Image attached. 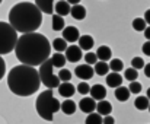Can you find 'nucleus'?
<instances>
[{
  "label": "nucleus",
  "instance_id": "nucleus-1",
  "mask_svg": "<svg viewBox=\"0 0 150 124\" xmlns=\"http://www.w3.org/2000/svg\"><path fill=\"white\" fill-rule=\"evenodd\" d=\"M16 59L25 66H41L50 59L51 44L47 37L38 32L22 34L15 47Z\"/></svg>",
  "mask_w": 150,
  "mask_h": 124
},
{
  "label": "nucleus",
  "instance_id": "nucleus-2",
  "mask_svg": "<svg viewBox=\"0 0 150 124\" xmlns=\"http://www.w3.org/2000/svg\"><path fill=\"white\" fill-rule=\"evenodd\" d=\"M7 86L18 96H31L41 86L40 73L32 66H15L7 73Z\"/></svg>",
  "mask_w": 150,
  "mask_h": 124
},
{
  "label": "nucleus",
  "instance_id": "nucleus-3",
  "mask_svg": "<svg viewBox=\"0 0 150 124\" xmlns=\"http://www.w3.org/2000/svg\"><path fill=\"white\" fill-rule=\"evenodd\" d=\"M9 23L22 34L35 32L42 23V12L35 3L21 1L9 10Z\"/></svg>",
  "mask_w": 150,
  "mask_h": 124
},
{
  "label": "nucleus",
  "instance_id": "nucleus-4",
  "mask_svg": "<svg viewBox=\"0 0 150 124\" xmlns=\"http://www.w3.org/2000/svg\"><path fill=\"white\" fill-rule=\"evenodd\" d=\"M60 107H61V104H60V101H57L54 98L52 89H47V91L41 92L35 102V110H37L38 115L45 121L54 120V114L60 110Z\"/></svg>",
  "mask_w": 150,
  "mask_h": 124
},
{
  "label": "nucleus",
  "instance_id": "nucleus-5",
  "mask_svg": "<svg viewBox=\"0 0 150 124\" xmlns=\"http://www.w3.org/2000/svg\"><path fill=\"white\" fill-rule=\"evenodd\" d=\"M18 40V31L9 22H0V56L12 53Z\"/></svg>",
  "mask_w": 150,
  "mask_h": 124
},
{
  "label": "nucleus",
  "instance_id": "nucleus-6",
  "mask_svg": "<svg viewBox=\"0 0 150 124\" xmlns=\"http://www.w3.org/2000/svg\"><path fill=\"white\" fill-rule=\"evenodd\" d=\"M38 73H40L41 83L47 89H55L60 86V77H58V74H54V66H52L50 59L40 66Z\"/></svg>",
  "mask_w": 150,
  "mask_h": 124
},
{
  "label": "nucleus",
  "instance_id": "nucleus-7",
  "mask_svg": "<svg viewBox=\"0 0 150 124\" xmlns=\"http://www.w3.org/2000/svg\"><path fill=\"white\" fill-rule=\"evenodd\" d=\"M83 50L79 47V45H74V44H71V45H69L67 47V50H66V59H67V62L70 63H77L82 60V57H83V53H82Z\"/></svg>",
  "mask_w": 150,
  "mask_h": 124
},
{
  "label": "nucleus",
  "instance_id": "nucleus-8",
  "mask_svg": "<svg viewBox=\"0 0 150 124\" xmlns=\"http://www.w3.org/2000/svg\"><path fill=\"white\" fill-rule=\"evenodd\" d=\"M74 74H76V77H79V79H82V80L86 82V80H89V79L93 77L95 70L89 64H82V66H77L74 69Z\"/></svg>",
  "mask_w": 150,
  "mask_h": 124
},
{
  "label": "nucleus",
  "instance_id": "nucleus-9",
  "mask_svg": "<svg viewBox=\"0 0 150 124\" xmlns=\"http://www.w3.org/2000/svg\"><path fill=\"white\" fill-rule=\"evenodd\" d=\"M61 32H63V40H66L67 43H76L80 38V32L76 26H66Z\"/></svg>",
  "mask_w": 150,
  "mask_h": 124
},
{
  "label": "nucleus",
  "instance_id": "nucleus-10",
  "mask_svg": "<svg viewBox=\"0 0 150 124\" xmlns=\"http://www.w3.org/2000/svg\"><path fill=\"white\" fill-rule=\"evenodd\" d=\"M122 79H124V77H122L120 73L111 72V73H108L106 77H105V80H106V86L117 89V88H120V86L122 85Z\"/></svg>",
  "mask_w": 150,
  "mask_h": 124
},
{
  "label": "nucleus",
  "instance_id": "nucleus-11",
  "mask_svg": "<svg viewBox=\"0 0 150 124\" xmlns=\"http://www.w3.org/2000/svg\"><path fill=\"white\" fill-rule=\"evenodd\" d=\"M79 108H80V111H82V113L92 114V113L95 111V108H96V102H95V99H93V98L86 96V98H83V99L79 102Z\"/></svg>",
  "mask_w": 150,
  "mask_h": 124
},
{
  "label": "nucleus",
  "instance_id": "nucleus-12",
  "mask_svg": "<svg viewBox=\"0 0 150 124\" xmlns=\"http://www.w3.org/2000/svg\"><path fill=\"white\" fill-rule=\"evenodd\" d=\"M76 88L73 86V83H70V82H63V83H60V86H58V92H60V95L61 96H64L66 99H69V98H71L74 94H76Z\"/></svg>",
  "mask_w": 150,
  "mask_h": 124
},
{
  "label": "nucleus",
  "instance_id": "nucleus-13",
  "mask_svg": "<svg viewBox=\"0 0 150 124\" xmlns=\"http://www.w3.org/2000/svg\"><path fill=\"white\" fill-rule=\"evenodd\" d=\"M91 98H93L95 101H102L106 98V88L103 85H93L91 86Z\"/></svg>",
  "mask_w": 150,
  "mask_h": 124
},
{
  "label": "nucleus",
  "instance_id": "nucleus-14",
  "mask_svg": "<svg viewBox=\"0 0 150 124\" xmlns=\"http://www.w3.org/2000/svg\"><path fill=\"white\" fill-rule=\"evenodd\" d=\"M70 10H71V7H70V4L66 1V0H58L55 4H54V12H55V15H60V16H67V15H70Z\"/></svg>",
  "mask_w": 150,
  "mask_h": 124
},
{
  "label": "nucleus",
  "instance_id": "nucleus-15",
  "mask_svg": "<svg viewBox=\"0 0 150 124\" xmlns=\"http://www.w3.org/2000/svg\"><path fill=\"white\" fill-rule=\"evenodd\" d=\"M35 4L42 13H47V15L54 13V4H55L54 0H35Z\"/></svg>",
  "mask_w": 150,
  "mask_h": 124
},
{
  "label": "nucleus",
  "instance_id": "nucleus-16",
  "mask_svg": "<svg viewBox=\"0 0 150 124\" xmlns=\"http://www.w3.org/2000/svg\"><path fill=\"white\" fill-rule=\"evenodd\" d=\"M96 56H98V60L99 62H111L112 60V50L108 47V45H100L96 50Z\"/></svg>",
  "mask_w": 150,
  "mask_h": 124
},
{
  "label": "nucleus",
  "instance_id": "nucleus-17",
  "mask_svg": "<svg viewBox=\"0 0 150 124\" xmlns=\"http://www.w3.org/2000/svg\"><path fill=\"white\" fill-rule=\"evenodd\" d=\"M96 113L100 114L102 117L111 115V113H112V105H111V102H108V101H105V99L99 101V102L96 104Z\"/></svg>",
  "mask_w": 150,
  "mask_h": 124
},
{
  "label": "nucleus",
  "instance_id": "nucleus-18",
  "mask_svg": "<svg viewBox=\"0 0 150 124\" xmlns=\"http://www.w3.org/2000/svg\"><path fill=\"white\" fill-rule=\"evenodd\" d=\"M71 18L76 19V21H83L86 18V7L82 6V4H76V6H71Z\"/></svg>",
  "mask_w": 150,
  "mask_h": 124
},
{
  "label": "nucleus",
  "instance_id": "nucleus-19",
  "mask_svg": "<svg viewBox=\"0 0 150 124\" xmlns=\"http://www.w3.org/2000/svg\"><path fill=\"white\" fill-rule=\"evenodd\" d=\"M93 44H95V40H93L92 35H80V38H79V47L82 50L89 51V50H92Z\"/></svg>",
  "mask_w": 150,
  "mask_h": 124
},
{
  "label": "nucleus",
  "instance_id": "nucleus-20",
  "mask_svg": "<svg viewBox=\"0 0 150 124\" xmlns=\"http://www.w3.org/2000/svg\"><path fill=\"white\" fill-rule=\"evenodd\" d=\"M61 111L66 114V115H73L74 113H76V108H77V105L74 104V101H71V99H66V101H63L61 102Z\"/></svg>",
  "mask_w": 150,
  "mask_h": 124
},
{
  "label": "nucleus",
  "instance_id": "nucleus-21",
  "mask_svg": "<svg viewBox=\"0 0 150 124\" xmlns=\"http://www.w3.org/2000/svg\"><path fill=\"white\" fill-rule=\"evenodd\" d=\"M130 89L128 88H125V86H120V88H117L115 89V92H114V95H115V98L120 101V102H125L128 98H130Z\"/></svg>",
  "mask_w": 150,
  "mask_h": 124
},
{
  "label": "nucleus",
  "instance_id": "nucleus-22",
  "mask_svg": "<svg viewBox=\"0 0 150 124\" xmlns=\"http://www.w3.org/2000/svg\"><path fill=\"white\" fill-rule=\"evenodd\" d=\"M50 60H51V63H52V66L57 67V69H63V67L66 66V62H67L66 56L61 54V53H55V54H52V56L50 57Z\"/></svg>",
  "mask_w": 150,
  "mask_h": 124
},
{
  "label": "nucleus",
  "instance_id": "nucleus-23",
  "mask_svg": "<svg viewBox=\"0 0 150 124\" xmlns=\"http://www.w3.org/2000/svg\"><path fill=\"white\" fill-rule=\"evenodd\" d=\"M149 105H150V99L147 96H137L136 101H134V107H136L139 111L149 110Z\"/></svg>",
  "mask_w": 150,
  "mask_h": 124
},
{
  "label": "nucleus",
  "instance_id": "nucleus-24",
  "mask_svg": "<svg viewBox=\"0 0 150 124\" xmlns=\"http://www.w3.org/2000/svg\"><path fill=\"white\" fill-rule=\"evenodd\" d=\"M52 31H63L66 28V22L64 18L60 15H52Z\"/></svg>",
  "mask_w": 150,
  "mask_h": 124
},
{
  "label": "nucleus",
  "instance_id": "nucleus-25",
  "mask_svg": "<svg viewBox=\"0 0 150 124\" xmlns=\"http://www.w3.org/2000/svg\"><path fill=\"white\" fill-rule=\"evenodd\" d=\"M67 47H69V43L63 38H55L52 41V48L55 50V53H63V51L66 53Z\"/></svg>",
  "mask_w": 150,
  "mask_h": 124
},
{
  "label": "nucleus",
  "instance_id": "nucleus-26",
  "mask_svg": "<svg viewBox=\"0 0 150 124\" xmlns=\"http://www.w3.org/2000/svg\"><path fill=\"white\" fill-rule=\"evenodd\" d=\"M93 70H95V73H96L98 76H106L111 69H109V64L106 62H98L95 64Z\"/></svg>",
  "mask_w": 150,
  "mask_h": 124
},
{
  "label": "nucleus",
  "instance_id": "nucleus-27",
  "mask_svg": "<svg viewBox=\"0 0 150 124\" xmlns=\"http://www.w3.org/2000/svg\"><path fill=\"white\" fill-rule=\"evenodd\" d=\"M133 29L134 31H137V32H144V29L147 28V23H146V21H144V18H136V19H133Z\"/></svg>",
  "mask_w": 150,
  "mask_h": 124
},
{
  "label": "nucleus",
  "instance_id": "nucleus-28",
  "mask_svg": "<svg viewBox=\"0 0 150 124\" xmlns=\"http://www.w3.org/2000/svg\"><path fill=\"white\" fill-rule=\"evenodd\" d=\"M86 124H103V117L98 114V113H92V114H88V118H86Z\"/></svg>",
  "mask_w": 150,
  "mask_h": 124
},
{
  "label": "nucleus",
  "instance_id": "nucleus-29",
  "mask_svg": "<svg viewBox=\"0 0 150 124\" xmlns=\"http://www.w3.org/2000/svg\"><path fill=\"white\" fill-rule=\"evenodd\" d=\"M109 69L112 72H115V73H120V72L124 70V63H122V60H120V59H112L109 62Z\"/></svg>",
  "mask_w": 150,
  "mask_h": 124
},
{
  "label": "nucleus",
  "instance_id": "nucleus-30",
  "mask_svg": "<svg viewBox=\"0 0 150 124\" xmlns=\"http://www.w3.org/2000/svg\"><path fill=\"white\" fill-rule=\"evenodd\" d=\"M124 77H125L128 82H134V80L139 77V72H137L136 69H133V67L125 69V70H124Z\"/></svg>",
  "mask_w": 150,
  "mask_h": 124
},
{
  "label": "nucleus",
  "instance_id": "nucleus-31",
  "mask_svg": "<svg viewBox=\"0 0 150 124\" xmlns=\"http://www.w3.org/2000/svg\"><path fill=\"white\" fill-rule=\"evenodd\" d=\"M98 62H99V60H98L96 53H91V51H89V53L85 54V63H86V64H89V66H95Z\"/></svg>",
  "mask_w": 150,
  "mask_h": 124
},
{
  "label": "nucleus",
  "instance_id": "nucleus-32",
  "mask_svg": "<svg viewBox=\"0 0 150 124\" xmlns=\"http://www.w3.org/2000/svg\"><path fill=\"white\" fill-rule=\"evenodd\" d=\"M58 77H60L61 82H70V79H71V72L63 67V69H60V72H58Z\"/></svg>",
  "mask_w": 150,
  "mask_h": 124
},
{
  "label": "nucleus",
  "instance_id": "nucleus-33",
  "mask_svg": "<svg viewBox=\"0 0 150 124\" xmlns=\"http://www.w3.org/2000/svg\"><path fill=\"white\" fill-rule=\"evenodd\" d=\"M144 66H146V63H144V60H143L142 57H134V59L131 60V67L136 69V70L144 69Z\"/></svg>",
  "mask_w": 150,
  "mask_h": 124
},
{
  "label": "nucleus",
  "instance_id": "nucleus-34",
  "mask_svg": "<svg viewBox=\"0 0 150 124\" xmlns=\"http://www.w3.org/2000/svg\"><path fill=\"white\" fill-rule=\"evenodd\" d=\"M76 89H77V92H79V94H82V95H88V94H91V86H89L85 80H83V82H80V83L77 85V88H76Z\"/></svg>",
  "mask_w": 150,
  "mask_h": 124
},
{
  "label": "nucleus",
  "instance_id": "nucleus-35",
  "mask_svg": "<svg viewBox=\"0 0 150 124\" xmlns=\"http://www.w3.org/2000/svg\"><path fill=\"white\" fill-rule=\"evenodd\" d=\"M128 89H130V92H131V94H140L143 88H142V83H140V82L134 80V82H130Z\"/></svg>",
  "mask_w": 150,
  "mask_h": 124
},
{
  "label": "nucleus",
  "instance_id": "nucleus-36",
  "mask_svg": "<svg viewBox=\"0 0 150 124\" xmlns=\"http://www.w3.org/2000/svg\"><path fill=\"white\" fill-rule=\"evenodd\" d=\"M4 74H6V63L0 56V80H1V77H4Z\"/></svg>",
  "mask_w": 150,
  "mask_h": 124
},
{
  "label": "nucleus",
  "instance_id": "nucleus-37",
  "mask_svg": "<svg viewBox=\"0 0 150 124\" xmlns=\"http://www.w3.org/2000/svg\"><path fill=\"white\" fill-rule=\"evenodd\" d=\"M142 51H143V54H146V56H149L150 57V41H147V43H144V44H143Z\"/></svg>",
  "mask_w": 150,
  "mask_h": 124
},
{
  "label": "nucleus",
  "instance_id": "nucleus-38",
  "mask_svg": "<svg viewBox=\"0 0 150 124\" xmlns=\"http://www.w3.org/2000/svg\"><path fill=\"white\" fill-rule=\"evenodd\" d=\"M103 124H115V118L112 115H106L103 117Z\"/></svg>",
  "mask_w": 150,
  "mask_h": 124
},
{
  "label": "nucleus",
  "instance_id": "nucleus-39",
  "mask_svg": "<svg viewBox=\"0 0 150 124\" xmlns=\"http://www.w3.org/2000/svg\"><path fill=\"white\" fill-rule=\"evenodd\" d=\"M143 70H144L146 77H149V79H150V63H147V64L144 66V69H143Z\"/></svg>",
  "mask_w": 150,
  "mask_h": 124
},
{
  "label": "nucleus",
  "instance_id": "nucleus-40",
  "mask_svg": "<svg viewBox=\"0 0 150 124\" xmlns=\"http://www.w3.org/2000/svg\"><path fill=\"white\" fill-rule=\"evenodd\" d=\"M144 21H146V23H149L150 26V9H147L146 13H144Z\"/></svg>",
  "mask_w": 150,
  "mask_h": 124
},
{
  "label": "nucleus",
  "instance_id": "nucleus-41",
  "mask_svg": "<svg viewBox=\"0 0 150 124\" xmlns=\"http://www.w3.org/2000/svg\"><path fill=\"white\" fill-rule=\"evenodd\" d=\"M144 37H146L147 41H150V26H147V28L144 29Z\"/></svg>",
  "mask_w": 150,
  "mask_h": 124
},
{
  "label": "nucleus",
  "instance_id": "nucleus-42",
  "mask_svg": "<svg viewBox=\"0 0 150 124\" xmlns=\"http://www.w3.org/2000/svg\"><path fill=\"white\" fill-rule=\"evenodd\" d=\"M70 6H76V4H80V0H66Z\"/></svg>",
  "mask_w": 150,
  "mask_h": 124
},
{
  "label": "nucleus",
  "instance_id": "nucleus-43",
  "mask_svg": "<svg viewBox=\"0 0 150 124\" xmlns=\"http://www.w3.org/2000/svg\"><path fill=\"white\" fill-rule=\"evenodd\" d=\"M146 96H147V98H149V99H150V88H149V89H147V95H146Z\"/></svg>",
  "mask_w": 150,
  "mask_h": 124
},
{
  "label": "nucleus",
  "instance_id": "nucleus-44",
  "mask_svg": "<svg viewBox=\"0 0 150 124\" xmlns=\"http://www.w3.org/2000/svg\"><path fill=\"white\" fill-rule=\"evenodd\" d=\"M149 113H150V105H149Z\"/></svg>",
  "mask_w": 150,
  "mask_h": 124
},
{
  "label": "nucleus",
  "instance_id": "nucleus-45",
  "mask_svg": "<svg viewBox=\"0 0 150 124\" xmlns=\"http://www.w3.org/2000/svg\"><path fill=\"white\" fill-rule=\"evenodd\" d=\"M1 1H3V0H0V3H1Z\"/></svg>",
  "mask_w": 150,
  "mask_h": 124
}]
</instances>
